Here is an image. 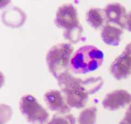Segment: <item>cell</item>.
<instances>
[{
  "label": "cell",
  "mask_w": 131,
  "mask_h": 124,
  "mask_svg": "<svg viewBox=\"0 0 131 124\" xmlns=\"http://www.w3.org/2000/svg\"><path fill=\"white\" fill-rule=\"evenodd\" d=\"M125 27L127 28V30L131 32V11H130L128 14H127L126 22H125Z\"/></svg>",
  "instance_id": "cell-15"
},
{
  "label": "cell",
  "mask_w": 131,
  "mask_h": 124,
  "mask_svg": "<svg viewBox=\"0 0 131 124\" xmlns=\"http://www.w3.org/2000/svg\"><path fill=\"white\" fill-rule=\"evenodd\" d=\"M122 28L116 25L108 23L103 27L101 37L103 42L108 45L116 47L119 45L121 35L123 34Z\"/></svg>",
  "instance_id": "cell-10"
},
{
  "label": "cell",
  "mask_w": 131,
  "mask_h": 124,
  "mask_svg": "<svg viewBox=\"0 0 131 124\" xmlns=\"http://www.w3.org/2000/svg\"><path fill=\"white\" fill-rule=\"evenodd\" d=\"M57 80L67 104L71 108L77 109L84 107L89 95L97 92L103 84L100 77L83 79L74 77L69 72L61 76Z\"/></svg>",
  "instance_id": "cell-1"
},
{
  "label": "cell",
  "mask_w": 131,
  "mask_h": 124,
  "mask_svg": "<svg viewBox=\"0 0 131 124\" xmlns=\"http://www.w3.org/2000/svg\"><path fill=\"white\" fill-rule=\"evenodd\" d=\"M131 103V95L125 90H116L109 93L102 102L104 108L116 110Z\"/></svg>",
  "instance_id": "cell-6"
},
{
  "label": "cell",
  "mask_w": 131,
  "mask_h": 124,
  "mask_svg": "<svg viewBox=\"0 0 131 124\" xmlns=\"http://www.w3.org/2000/svg\"><path fill=\"white\" fill-rule=\"evenodd\" d=\"M103 11L105 18L110 24L121 28L125 27L127 14L124 6L118 3H110L105 7Z\"/></svg>",
  "instance_id": "cell-9"
},
{
  "label": "cell",
  "mask_w": 131,
  "mask_h": 124,
  "mask_svg": "<svg viewBox=\"0 0 131 124\" xmlns=\"http://www.w3.org/2000/svg\"><path fill=\"white\" fill-rule=\"evenodd\" d=\"M97 108L93 106L83 110L78 118L79 124H95L97 120Z\"/></svg>",
  "instance_id": "cell-12"
},
{
  "label": "cell",
  "mask_w": 131,
  "mask_h": 124,
  "mask_svg": "<svg viewBox=\"0 0 131 124\" xmlns=\"http://www.w3.org/2000/svg\"><path fill=\"white\" fill-rule=\"evenodd\" d=\"M73 51V46L67 43L55 44L48 51L46 57L48 67L49 71L57 79L69 73Z\"/></svg>",
  "instance_id": "cell-4"
},
{
  "label": "cell",
  "mask_w": 131,
  "mask_h": 124,
  "mask_svg": "<svg viewBox=\"0 0 131 124\" xmlns=\"http://www.w3.org/2000/svg\"><path fill=\"white\" fill-rule=\"evenodd\" d=\"M120 124H131V103L126 112L124 119L121 121Z\"/></svg>",
  "instance_id": "cell-14"
},
{
  "label": "cell",
  "mask_w": 131,
  "mask_h": 124,
  "mask_svg": "<svg viewBox=\"0 0 131 124\" xmlns=\"http://www.w3.org/2000/svg\"><path fill=\"white\" fill-rule=\"evenodd\" d=\"M44 100L48 108L60 114H67L71 110V107L66 101L64 96L58 90H51L44 95Z\"/></svg>",
  "instance_id": "cell-7"
},
{
  "label": "cell",
  "mask_w": 131,
  "mask_h": 124,
  "mask_svg": "<svg viewBox=\"0 0 131 124\" xmlns=\"http://www.w3.org/2000/svg\"><path fill=\"white\" fill-rule=\"evenodd\" d=\"M124 51L127 54H128L131 57V42H130L129 44L126 45Z\"/></svg>",
  "instance_id": "cell-16"
},
{
  "label": "cell",
  "mask_w": 131,
  "mask_h": 124,
  "mask_svg": "<svg viewBox=\"0 0 131 124\" xmlns=\"http://www.w3.org/2000/svg\"><path fill=\"white\" fill-rule=\"evenodd\" d=\"M75 118L72 114H55L47 124H75Z\"/></svg>",
  "instance_id": "cell-13"
},
{
  "label": "cell",
  "mask_w": 131,
  "mask_h": 124,
  "mask_svg": "<svg viewBox=\"0 0 131 124\" xmlns=\"http://www.w3.org/2000/svg\"><path fill=\"white\" fill-rule=\"evenodd\" d=\"M103 59V53L99 49L93 45H85L74 54L71 60V67L76 73L86 74L99 68Z\"/></svg>",
  "instance_id": "cell-2"
},
{
  "label": "cell",
  "mask_w": 131,
  "mask_h": 124,
  "mask_svg": "<svg viewBox=\"0 0 131 124\" xmlns=\"http://www.w3.org/2000/svg\"><path fill=\"white\" fill-rule=\"evenodd\" d=\"M110 72L117 80H122L131 74V57L123 51L114 61L110 66Z\"/></svg>",
  "instance_id": "cell-8"
},
{
  "label": "cell",
  "mask_w": 131,
  "mask_h": 124,
  "mask_svg": "<svg viewBox=\"0 0 131 124\" xmlns=\"http://www.w3.org/2000/svg\"><path fill=\"white\" fill-rule=\"evenodd\" d=\"M20 110L27 120L32 124H44L48 120L49 114L32 95H25L20 101Z\"/></svg>",
  "instance_id": "cell-5"
},
{
  "label": "cell",
  "mask_w": 131,
  "mask_h": 124,
  "mask_svg": "<svg viewBox=\"0 0 131 124\" xmlns=\"http://www.w3.org/2000/svg\"><path fill=\"white\" fill-rule=\"evenodd\" d=\"M55 23L57 27L65 30L64 37L73 43L79 42L83 27L80 24L76 7L72 4L60 6L56 12Z\"/></svg>",
  "instance_id": "cell-3"
},
{
  "label": "cell",
  "mask_w": 131,
  "mask_h": 124,
  "mask_svg": "<svg viewBox=\"0 0 131 124\" xmlns=\"http://www.w3.org/2000/svg\"><path fill=\"white\" fill-rule=\"evenodd\" d=\"M104 11L98 8H91L86 14V19L90 26L97 29L101 27L104 20Z\"/></svg>",
  "instance_id": "cell-11"
}]
</instances>
